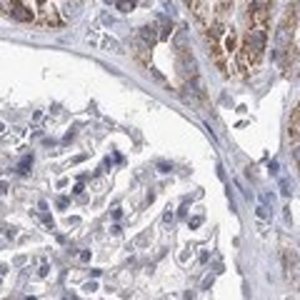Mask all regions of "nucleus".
<instances>
[{
  "mask_svg": "<svg viewBox=\"0 0 300 300\" xmlns=\"http://www.w3.org/2000/svg\"><path fill=\"white\" fill-rule=\"evenodd\" d=\"M5 13H8L13 20H18V23H33V20H35V13L30 10L23 0H10V3L5 5Z\"/></svg>",
  "mask_w": 300,
  "mask_h": 300,
  "instance_id": "obj_1",
  "label": "nucleus"
},
{
  "mask_svg": "<svg viewBox=\"0 0 300 300\" xmlns=\"http://www.w3.org/2000/svg\"><path fill=\"white\" fill-rule=\"evenodd\" d=\"M283 263H285V270H288V278L293 283V288L300 290V260L295 250H285L283 253Z\"/></svg>",
  "mask_w": 300,
  "mask_h": 300,
  "instance_id": "obj_2",
  "label": "nucleus"
},
{
  "mask_svg": "<svg viewBox=\"0 0 300 300\" xmlns=\"http://www.w3.org/2000/svg\"><path fill=\"white\" fill-rule=\"evenodd\" d=\"M265 40H268V35H265V28L263 25H255L253 30H248L245 33V40L243 43H248L260 58H263V50H265Z\"/></svg>",
  "mask_w": 300,
  "mask_h": 300,
  "instance_id": "obj_3",
  "label": "nucleus"
},
{
  "mask_svg": "<svg viewBox=\"0 0 300 300\" xmlns=\"http://www.w3.org/2000/svg\"><path fill=\"white\" fill-rule=\"evenodd\" d=\"M178 68L185 78H195V75H198V63H195V58L190 55V50L178 53Z\"/></svg>",
  "mask_w": 300,
  "mask_h": 300,
  "instance_id": "obj_4",
  "label": "nucleus"
},
{
  "mask_svg": "<svg viewBox=\"0 0 300 300\" xmlns=\"http://www.w3.org/2000/svg\"><path fill=\"white\" fill-rule=\"evenodd\" d=\"M288 138L293 140V143H298L300 140V108L293 110V115H290V125H288Z\"/></svg>",
  "mask_w": 300,
  "mask_h": 300,
  "instance_id": "obj_5",
  "label": "nucleus"
},
{
  "mask_svg": "<svg viewBox=\"0 0 300 300\" xmlns=\"http://www.w3.org/2000/svg\"><path fill=\"white\" fill-rule=\"evenodd\" d=\"M223 53H228V55H235L238 53V35L233 30L223 35Z\"/></svg>",
  "mask_w": 300,
  "mask_h": 300,
  "instance_id": "obj_6",
  "label": "nucleus"
},
{
  "mask_svg": "<svg viewBox=\"0 0 300 300\" xmlns=\"http://www.w3.org/2000/svg\"><path fill=\"white\" fill-rule=\"evenodd\" d=\"M138 35H140V40H143V43H145L148 48H150V45H155V40H158V33H155V25H143Z\"/></svg>",
  "mask_w": 300,
  "mask_h": 300,
  "instance_id": "obj_7",
  "label": "nucleus"
},
{
  "mask_svg": "<svg viewBox=\"0 0 300 300\" xmlns=\"http://www.w3.org/2000/svg\"><path fill=\"white\" fill-rule=\"evenodd\" d=\"M173 25H170V18L168 15H158V35L160 38H170Z\"/></svg>",
  "mask_w": 300,
  "mask_h": 300,
  "instance_id": "obj_8",
  "label": "nucleus"
},
{
  "mask_svg": "<svg viewBox=\"0 0 300 300\" xmlns=\"http://www.w3.org/2000/svg\"><path fill=\"white\" fill-rule=\"evenodd\" d=\"M173 45H175L178 53H185V50H188V33H185V28H180L178 33L173 35Z\"/></svg>",
  "mask_w": 300,
  "mask_h": 300,
  "instance_id": "obj_9",
  "label": "nucleus"
},
{
  "mask_svg": "<svg viewBox=\"0 0 300 300\" xmlns=\"http://www.w3.org/2000/svg\"><path fill=\"white\" fill-rule=\"evenodd\" d=\"M135 0H118V10H123V13H130V10H135Z\"/></svg>",
  "mask_w": 300,
  "mask_h": 300,
  "instance_id": "obj_10",
  "label": "nucleus"
},
{
  "mask_svg": "<svg viewBox=\"0 0 300 300\" xmlns=\"http://www.w3.org/2000/svg\"><path fill=\"white\" fill-rule=\"evenodd\" d=\"M103 45H105L108 50H113V53H120V45H118V40H113V38H105V40H103Z\"/></svg>",
  "mask_w": 300,
  "mask_h": 300,
  "instance_id": "obj_11",
  "label": "nucleus"
},
{
  "mask_svg": "<svg viewBox=\"0 0 300 300\" xmlns=\"http://www.w3.org/2000/svg\"><path fill=\"white\" fill-rule=\"evenodd\" d=\"M280 188H283V195H290V193H293V188H290V183H288V180H285V178L280 180Z\"/></svg>",
  "mask_w": 300,
  "mask_h": 300,
  "instance_id": "obj_12",
  "label": "nucleus"
},
{
  "mask_svg": "<svg viewBox=\"0 0 300 300\" xmlns=\"http://www.w3.org/2000/svg\"><path fill=\"white\" fill-rule=\"evenodd\" d=\"M150 238V233H143V235H138V240H135V245H145Z\"/></svg>",
  "mask_w": 300,
  "mask_h": 300,
  "instance_id": "obj_13",
  "label": "nucleus"
},
{
  "mask_svg": "<svg viewBox=\"0 0 300 300\" xmlns=\"http://www.w3.org/2000/svg\"><path fill=\"white\" fill-rule=\"evenodd\" d=\"M30 163H33V160H30V158H25V160H23V163H20V173H25V170H28V168H30Z\"/></svg>",
  "mask_w": 300,
  "mask_h": 300,
  "instance_id": "obj_14",
  "label": "nucleus"
},
{
  "mask_svg": "<svg viewBox=\"0 0 300 300\" xmlns=\"http://www.w3.org/2000/svg\"><path fill=\"white\" fill-rule=\"evenodd\" d=\"M258 215H260V218H270V210L260 205V208H258Z\"/></svg>",
  "mask_w": 300,
  "mask_h": 300,
  "instance_id": "obj_15",
  "label": "nucleus"
},
{
  "mask_svg": "<svg viewBox=\"0 0 300 300\" xmlns=\"http://www.w3.org/2000/svg\"><path fill=\"white\" fill-rule=\"evenodd\" d=\"M200 223H203V218H200V215H198V218H193V220H190V228H198V225H200Z\"/></svg>",
  "mask_w": 300,
  "mask_h": 300,
  "instance_id": "obj_16",
  "label": "nucleus"
},
{
  "mask_svg": "<svg viewBox=\"0 0 300 300\" xmlns=\"http://www.w3.org/2000/svg\"><path fill=\"white\" fill-rule=\"evenodd\" d=\"M198 3H200V0H185V5H188L190 10H195V8H198Z\"/></svg>",
  "mask_w": 300,
  "mask_h": 300,
  "instance_id": "obj_17",
  "label": "nucleus"
},
{
  "mask_svg": "<svg viewBox=\"0 0 300 300\" xmlns=\"http://www.w3.org/2000/svg\"><path fill=\"white\" fill-rule=\"evenodd\" d=\"M293 13H295V18H298V20H300V0H298V3H295V5H293Z\"/></svg>",
  "mask_w": 300,
  "mask_h": 300,
  "instance_id": "obj_18",
  "label": "nucleus"
},
{
  "mask_svg": "<svg viewBox=\"0 0 300 300\" xmlns=\"http://www.w3.org/2000/svg\"><path fill=\"white\" fill-rule=\"evenodd\" d=\"M295 160L300 163V148H295Z\"/></svg>",
  "mask_w": 300,
  "mask_h": 300,
  "instance_id": "obj_19",
  "label": "nucleus"
}]
</instances>
